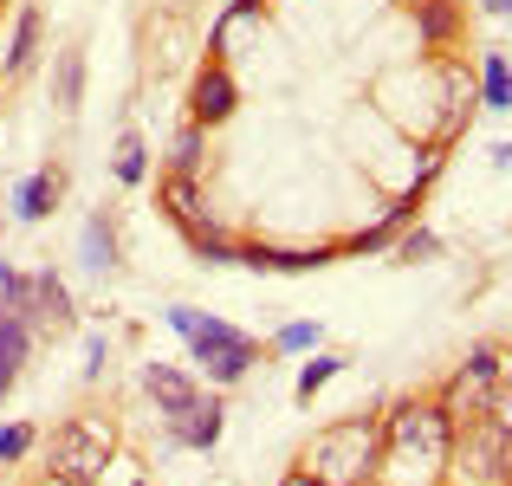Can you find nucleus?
<instances>
[{"label": "nucleus", "mask_w": 512, "mask_h": 486, "mask_svg": "<svg viewBox=\"0 0 512 486\" xmlns=\"http://www.w3.org/2000/svg\"><path fill=\"white\" fill-rule=\"evenodd\" d=\"M383 467V422L376 415H338L299 454V474L312 486H363Z\"/></svg>", "instance_id": "1"}, {"label": "nucleus", "mask_w": 512, "mask_h": 486, "mask_svg": "<svg viewBox=\"0 0 512 486\" xmlns=\"http://www.w3.org/2000/svg\"><path fill=\"white\" fill-rule=\"evenodd\" d=\"M169 331L188 344V363H195L201 376H208L214 389H234L253 376V363H260V344H253L240 324L227 318H208L195 312V305H169Z\"/></svg>", "instance_id": "2"}, {"label": "nucleus", "mask_w": 512, "mask_h": 486, "mask_svg": "<svg viewBox=\"0 0 512 486\" xmlns=\"http://www.w3.org/2000/svg\"><path fill=\"white\" fill-rule=\"evenodd\" d=\"M454 448V422L441 402H396V415L383 422V454H402V461L441 467Z\"/></svg>", "instance_id": "3"}, {"label": "nucleus", "mask_w": 512, "mask_h": 486, "mask_svg": "<svg viewBox=\"0 0 512 486\" xmlns=\"http://www.w3.org/2000/svg\"><path fill=\"white\" fill-rule=\"evenodd\" d=\"M111 454H117V428L104 415H72V422L52 428V474L72 486H91Z\"/></svg>", "instance_id": "4"}, {"label": "nucleus", "mask_w": 512, "mask_h": 486, "mask_svg": "<svg viewBox=\"0 0 512 486\" xmlns=\"http://www.w3.org/2000/svg\"><path fill=\"white\" fill-rule=\"evenodd\" d=\"M500 363H506L500 344H474L461 357V370H454L448 389H441V409H448L454 428L474 422V415H487V396H493V383H500Z\"/></svg>", "instance_id": "5"}, {"label": "nucleus", "mask_w": 512, "mask_h": 486, "mask_svg": "<svg viewBox=\"0 0 512 486\" xmlns=\"http://www.w3.org/2000/svg\"><path fill=\"white\" fill-rule=\"evenodd\" d=\"M448 454L467 467V474L500 480V474H506V461H512V435H500V428H493L487 415H474V422L454 428V448H448Z\"/></svg>", "instance_id": "6"}, {"label": "nucleus", "mask_w": 512, "mask_h": 486, "mask_svg": "<svg viewBox=\"0 0 512 486\" xmlns=\"http://www.w3.org/2000/svg\"><path fill=\"white\" fill-rule=\"evenodd\" d=\"M169 441H163V461L169 454H182V448H195V454H208L214 441H221V428H227V409H221V396L214 389H201L195 402H188L182 415H169Z\"/></svg>", "instance_id": "7"}, {"label": "nucleus", "mask_w": 512, "mask_h": 486, "mask_svg": "<svg viewBox=\"0 0 512 486\" xmlns=\"http://www.w3.org/2000/svg\"><path fill=\"white\" fill-rule=\"evenodd\" d=\"M234 104H240L234 72H227L221 59H208V65L195 72V85H188V124L214 130V124H227V117H234Z\"/></svg>", "instance_id": "8"}, {"label": "nucleus", "mask_w": 512, "mask_h": 486, "mask_svg": "<svg viewBox=\"0 0 512 486\" xmlns=\"http://www.w3.org/2000/svg\"><path fill=\"white\" fill-rule=\"evenodd\" d=\"M338 260V247H273V240H240L234 266H253V273H318V266Z\"/></svg>", "instance_id": "9"}, {"label": "nucleus", "mask_w": 512, "mask_h": 486, "mask_svg": "<svg viewBox=\"0 0 512 486\" xmlns=\"http://www.w3.org/2000/svg\"><path fill=\"white\" fill-rule=\"evenodd\" d=\"M33 331H72L78 324V305H72V286H65L52 266H39L33 273V312H26Z\"/></svg>", "instance_id": "10"}, {"label": "nucleus", "mask_w": 512, "mask_h": 486, "mask_svg": "<svg viewBox=\"0 0 512 486\" xmlns=\"http://www.w3.org/2000/svg\"><path fill=\"white\" fill-rule=\"evenodd\" d=\"M59 195H65V169H33V175H20V182H13V195H7V208H13V221H46L52 208H59Z\"/></svg>", "instance_id": "11"}, {"label": "nucleus", "mask_w": 512, "mask_h": 486, "mask_svg": "<svg viewBox=\"0 0 512 486\" xmlns=\"http://www.w3.org/2000/svg\"><path fill=\"white\" fill-rule=\"evenodd\" d=\"M117 253H124V247H117V221L104 208L85 214V227H78V266H85L91 279H111L117 273Z\"/></svg>", "instance_id": "12"}, {"label": "nucleus", "mask_w": 512, "mask_h": 486, "mask_svg": "<svg viewBox=\"0 0 512 486\" xmlns=\"http://www.w3.org/2000/svg\"><path fill=\"white\" fill-rule=\"evenodd\" d=\"M415 208H422V195H409V188H402V195L383 208V221H376V227H363V234H350L338 253H389V247H396V234L415 221Z\"/></svg>", "instance_id": "13"}, {"label": "nucleus", "mask_w": 512, "mask_h": 486, "mask_svg": "<svg viewBox=\"0 0 512 486\" xmlns=\"http://www.w3.org/2000/svg\"><path fill=\"white\" fill-rule=\"evenodd\" d=\"M143 389H150V402H156V415H182L188 402L201 396V383L188 370H175V363H143Z\"/></svg>", "instance_id": "14"}, {"label": "nucleus", "mask_w": 512, "mask_h": 486, "mask_svg": "<svg viewBox=\"0 0 512 486\" xmlns=\"http://www.w3.org/2000/svg\"><path fill=\"white\" fill-rule=\"evenodd\" d=\"M33 324H26L20 312H7L0 305V396H13V383H20V370H26V357H33Z\"/></svg>", "instance_id": "15"}, {"label": "nucleus", "mask_w": 512, "mask_h": 486, "mask_svg": "<svg viewBox=\"0 0 512 486\" xmlns=\"http://www.w3.org/2000/svg\"><path fill=\"white\" fill-rule=\"evenodd\" d=\"M39 33H46V13H39V7H20V13H13V39H7V59H0V72H7V78L33 72Z\"/></svg>", "instance_id": "16"}, {"label": "nucleus", "mask_w": 512, "mask_h": 486, "mask_svg": "<svg viewBox=\"0 0 512 486\" xmlns=\"http://www.w3.org/2000/svg\"><path fill=\"white\" fill-rule=\"evenodd\" d=\"M52 104H59L65 117H78V104H85V52L78 46L52 52Z\"/></svg>", "instance_id": "17"}, {"label": "nucleus", "mask_w": 512, "mask_h": 486, "mask_svg": "<svg viewBox=\"0 0 512 486\" xmlns=\"http://www.w3.org/2000/svg\"><path fill=\"white\" fill-rule=\"evenodd\" d=\"M163 214L182 227V234L208 221V201H201V182H195V175H163Z\"/></svg>", "instance_id": "18"}, {"label": "nucleus", "mask_w": 512, "mask_h": 486, "mask_svg": "<svg viewBox=\"0 0 512 486\" xmlns=\"http://www.w3.org/2000/svg\"><path fill=\"white\" fill-rule=\"evenodd\" d=\"M409 13H415V33H422L428 52H441L454 33H461V7H454V0H415Z\"/></svg>", "instance_id": "19"}, {"label": "nucleus", "mask_w": 512, "mask_h": 486, "mask_svg": "<svg viewBox=\"0 0 512 486\" xmlns=\"http://www.w3.org/2000/svg\"><path fill=\"white\" fill-rule=\"evenodd\" d=\"M480 104L487 111H512V59L506 52H480Z\"/></svg>", "instance_id": "20"}, {"label": "nucleus", "mask_w": 512, "mask_h": 486, "mask_svg": "<svg viewBox=\"0 0 512 486\" xmlns=\"http://www.w3.org/2000/svg\"><path fill=\"white\" fill-rule=\"evenodd\" d=\"M201 169H208V130L182 124L175 143H169V175H195V182H201Z\"/></svg>", "instance_id": "21"}, {"label": "nucleus", "mask_w": 512, "mask_h": 486, "mask_svg": "<svg viewBox=\"0 0 512 486\" xmlns=\"http://www.w3.org/2000/svg\"><path fill=\"white\" fill-rule=\"evenodd\" d=\"M111 175H117V182H124V188H143V182H150V143H143L137 130H124V137H117Z\"/></svg>", "instance_id": "22"}, {"label": "nucleus", "mask_w": 512, "mask_h": 486, "mask_svg": "<svg viewBox=\"0 0 512 486\" xmlns=\"http://www.w3.org/2000/svg\"><path fill=\"white\" fill-rule=\"evenodd\" d=\"M344 363H350V357H338V350H312V363H299V376H292V396L312 402L318 389L331 383V376H344Z\"/></svg>", "instance_id": "23"}, {"label": "nucleus", "mask_w": 512, "mask_h": 486, "mask_svg": "<svg viewBox=\"0 0 512 486\" xmlns=\"http://www.w3.org/2000/svg\"><path fill=\"white\" fill-rule=\"evenodd\" d=\"M188 247H195V260H201V266H234L240 240H234V234H221L214 221H201V227H188Z\"/></svg>", "instance_id": "24"}, {"label": "nucleus", "mask_w": 512, "mask_h": 486, "mask_svg": "<svg viewBox=\"0 0 512 486\" xmlns=\"http://www.w3.org/2000/svg\"><path fill=\"white\" fill-rule=\"evenodd\" d=\"M389 253H396V266H428V260H441V234H435V227H402V234H396V247H389Z\"/></svg>", "instance_id": "25"}, {"label": "nucleus", "mask_w": 512, "mask_h": 486, "mask_svg": "<svg viewBox=\"0 0 512 486\" xmlns=\"http://www.w3.org/2000/svg\"><path fill=\"white\" fill-rule=\"evenodd\" d=\"M318 344H325V324L318 318H292V324L273 331V350H286V357H312Z\"/></svg>", "instance_id": "26"}, {"label": "nucleus", "mask_w": 512, "mask_h": 486, "mask_svg": "<svg viewBox=\"0 0 512 486\" xmlns=\"http://www.w3.org/2000/svg\"><path fill=\"white\" fill-rule=\"evenodd\" d=\"M33 441H39L33 422H0V467H20L33 454Z\"/></svg>", "instance_id": "27"}, {"label": "nucleus", "mask_w": 512, "mask_h": 486, "mask_svg": "<svg viewBox=\"0 0 512 486\" xmlns=\"http://www.w3.org/2000/svg\"><path fill=\"white\" fill-rule=\"evenodd\" d=\"M487 422L500 428V435H512V363H500V383H493V396H487Z\"/></svg>", "instance_id": "28"}, {"label": "nucleus", "mask_w": 512, "mask_h": 486, "mask_svg": "<svg viewBox=\"0 0 512 486\" xmlns=\"http://www.w3.org/2000/svg\"><path fill=\"white\" fill-rule=\"evenodd\" d=\"M91 486H143V467L124 461V454H111V461H104V474L91 480Z\"/></svg>", "instance_id": "29"}, {"label": "nucleus", "mask_w": 512, "mask_h": 486, "mask_svg": "<svg viewBox=\"0 0 512 486\" xmlns=\"http://www.w3.org/2000/svg\"><path fill=\"white\" fill-rule=\"evenodd\" d=\"M104 370H111V337L91 331V337H85V383H98Z\"/></svg>", "instance_id": "30"}, {"label": "nucleus", "mask_w": 512, "mask_h": 486, "mask_svg": "<svg viewBox=\"0 0 512 486\" xmlns=\"http://www.w3.org/2000/svg\"><path fill=\"white\" fill-rule=\"evenodd\" d=\"M493 169H512V143H493Z\"/></svg>", "instance_id": "31"}, {"label": "nucleus", "mask_w": 512, "mask_h": 486, "mask_svg": "<svg viewBox=\"0 0 512 486\" xmlns=\"http://www.w3.org/2000/svg\"><path fill=\"white\" fill-rule=\"evenodd\" d=\"M480 7H487L493 20H506V13H512V0H480Z\"/></svg>", "instance_id": "32"}, {"label": "nucleus", "mask_w": 512, "mask_h": 486, "mask_svg": "<svg viewBox=\"0 0 512 486\" xmlns=\"http://www.w3.org/2000/svg\"><path fill=\"white\" fill-rule=\"evenodd\" d=\"M33 486H72V480H59V474H46V480H33Z\"/></svg>", "instance_id": "33"}, {"label": "nucleus", "mask_w": 512, "mask_h": 486, "mask_svg": "<svg viewBox=\"0 0 512 486\" xmlns=\"http://www.w3.org/2000/svg\"><path fill=\"white\" fill-rule=\"evenodd\" d=\"M279 486H312V480H305V474H286V480H279Z\"/></svg>", "instance_id": "34"}, {"label": "nucleus", "mask_w": 512, "mask_h": 486, "mask_svg": "<svg viewBox=\"0 0 512 486\" xmlns=\"http://www.w3.org/2000/svg\"><path fill=\"white\" fill-rule=\"evenodd\" d=\"M234 7H266V0H234Z\"/></svg>", "instance_id": "35"}, {"label": "nucleus", "mask_w": 512, "mask_h": 486, "mask_svg": "<svg viewBox=\"0 0 512 486\" xmlns=\"http://www.w3.org/2000/svg\"><path fill=\"white\" fill-rule=\"evenodd\" d=\"M506 480H512V461H506Z\"/></svg>", "instance_id": "36"}, {"label": "nucleus", "mask_w": 512, "mask_h": 486, "mask_svg": "<svg viewBox=\"0 0 512 486\" xmlns=\"http://www.w3.org/2000/svg\"><path fill=\"white\" fill-rule=\"evenodd\" d=\"M0 227H7V214H0Z\"/></svg>", "instance_id": "37"}, {"label": "nucleus", "mask_w": 512, "mask_h": 486, "mask_svg": "<svg viewBox=\"0 0 512 486\" xmlns=\"http://www.w3.org/2000/svg\"><path fill=\"white\" fill-rule=\"evenodd\" d=\"M0 85H7V72H0Z\"/></svg>", "instance_id": "38"}]
</instances>
